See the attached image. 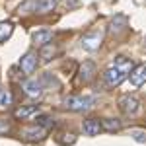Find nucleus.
<instances>
[{
    "instance_id": "4",
    "label": "nucleus",
    "mask_w": 146,
    "mask_h": 146,
    "mask_svg": "<svg viewBox=\"0 0 146 146\" xmlns=\"http://www.w3.org/2000/svg\"><path fill=\"white\" fill-rule=\"evenodd\" d=\"M119 107H121V111L125 115H136V113L140 111V103L136 98L133 96H123L121 100H119Z\"/></svg>"
},
{
    "instance_id": "21",
    "label": "nucleus",
    "mask_w": 146,
    "mask_h": 146,
    "mask_svg": "<svg viewBox=\"0 0 146 146\" xmlns=\"http://www.w3.org/2000/svg\"><path fill=\"white\" fill-rule=\"evenodd\" d=\"M8 131H10V123L4 121V119H0V135H6Z\"/></svg>"
},
{
    "instance_id": "20",
    "label": "nucleus",
    "mask_w": 146,
    "mask_h": 146,
    "mask_svg": "<svg viewBox=\"0 0 146 146\" xmlns=\"http://www.w3.org/2000/svg\"><path fill=\"white\" fill-rule=\"evenodd\" d=\"M131 135H133V138L136 142H146V133H142V131H133Z\"/></svg>"
},
{
    "instance_id": "14",
    "label": "nucleus",
    "mask_w": 146,
    "mask_h": 146,
    "mask_svg": "<svg viewBox=\"0 0 146 146\" xmlns=\"http://www.w3.org/2000/svg\"><path fill=\"white\" fill-rule=\"evenodd\" d=\"M35 113H37V105H22V107H18L14 111V115L18 119H29V117H33Z\"/></svg>"
},
{
    "instance_id": "9",
    "label": "nucleus",
    "mask_w": 146,
    "mask_h": 146,
    "mask_svg": "<svg viewBox=\"0 0 146 146\" xmlns=\"http://www.w3.org/2000/svg\"><path fill=\"white\" fill-rule=\"evenodd\" d=\"M78 74H80V80H82V82H92L94 76H96V64L90 62V60H86V62L80 66Z\"/></svg>"
},
{
    "instance_id": "8",
    "label": "nucleus",
    "mask_w": 146,
    "mask_h": 146,
    "mask_svg": "<svg viewBox=\"0 0 146 146\" xmlns=\"http://www.w3.org/2000/svg\"><path fill=\"white\" fill-rule=\"evenodd\" d=\"M82 129H84V133H86L88 136H98V135H100V131H101V123H100V119L90 117V119L84 121Z\"/></svg>"
},
{
    "instance_id": "13",
    "label": "nucleus",
    "mask_w": 146,
    "mask_h": 146,
    "mask_svg": "<svg viewBox=\"0 0 146 146\" xmlns=\"http://www.w3.org/2000/svg\"><path fill=\"white\" fill-rule=\"evenodd\" d=\"M55 6H56V0H37L33 12L35 14H49V12L55 10Z\"/></svg>"
},
{
    "instance_id": "16",
    "label": "nucleus",
    "mask_w": 146,
    "mask_h": 146,
    "mask_svg": "<svg viewBox=\"0 0 146 146\" xmlns=\"http://www.w3.org/2000/svg\"><path fill=\"white\" fill-rule=\"evenodd\" d=\"M101 129H105V131H109V133L119 131V129H121V121H119V119H103V121H101Z\"/></svg>"
},
{
    "instance_id": "2",
    "label": "nucleus",
    "mask_w": 146,
    "mask_h": 146,
    "mask_svg": "<svg viewBox=\"0 0 146 146\" xmlns=\"http://www.w3.org/2000/svg\"><path fill=\"white\" fill-rule=\"evenodd\" d=\"M23 92H25V96H29V98H41L43 96V82L37 78H29L25 80L22 84Z\"/></svg>"
},
{
    "instance_id": "3",
    "label": "nucleus",
    "mask_w": 146,
    "mask_h": 146,
    "mask_svg": "<svg viewBox=\"0 0 146 146\" xmlns=\"http://www.w3.org/2000/svg\"><path fill=\"white\" fill-rule=\"evenodd\" d=\"M101 41H103V33L101 31H90V33H86L82 37V47L86 51H96V49H100Z\"/></svg>"
},
{
    "instance_id": "22",
    "label": "nucleus",
    "mask_w": 146,
    "mask_h": 146,
    "mask_svg": "<svg viewBox=\"0 0 146 146\" xmlns=\"http://www.w3.org/2000/svg\"><path fill=\"white\" fill-rule=\"evenodd\" d=\"M0 92H2V86H0Z\"/></svg>"
},
{
    "instance_id": "15",
    "label": "nucleus",
    "mask_w": 146,
    "mask_h": 146,
    "mask_svg": "<svg viewBox=\"0 0 146 146\" xmlns=\"http://www.w3.org/2000/svg\"><path fill=\"white\" fill-rule=\"evenodd\" d=\"M53 55H55V45L53 43H47V45L41 47V51H39V58H43V60H51L53 58Z\"/></svg>"
},
{
    "instance_id": "12",
    "label": "nucleus",
    "mask_w": 146,
    "mask_h": 146,
    "mask_svg": "<svg viewBox=\"0 0 146 146\" xmlns=\"http://www.w3.org/2000/svg\"><path fill=\"white\" fill-rule=\"evenodd\" d=\"M51 39H53V31H51V29H39V31L33 33V43L39 45V47L51 43Z\"/></svg>"
},
{
    "instance_id": "10",
    "label": "nucleus",
    "mask_w": 146,
    "mask_h": 146,
    "mask_svg": "<svg viewBox=\"0 0 146 146\" xmlns=\"http://www.w3.org/2000/svg\"><path fill=\"white\" fill-rule=\"evenodd\" d=\"M22 136L23 138H27V140H41L43 136H45V129L43 127H27V129H23L22 131Z\"/></svg>"
},
{
    "instance_id": "1",
    "label": "nucleus",
    "mask_w": 146,
    "mask_h": 146,
    "mask_svg": "<svg viewBox=\"0 0 146 146\" xmlns=\"http://www.w3.org/2000/svg\"><path fill=\"white\" fill-rule=\"evenodd\" d=\"M94 101H96L94 98H86V96H66L62 103L70 111H88Z\"/></svg>"
},
{
    "instance_id": "11",
    "label": "nucleus",
    "mask_w": 146,
    "mask_h": 146,
    "mask_svg": "<svg viewBox=\"0 0 146 146\" xmlns=\"http://www.w3.org/2000/svg\"><path fill=\"white\" fill-rule=\"evenodd\" d=\"M113 66L123 70L125 74H131V72L135 70V62H133V58H129V56H117L115 62H113Z\"/></svg>"
},
{
    "instance_id": "7",
    "label": "nucleus",
    "mask_w": 146,
    "mask_h": 146,
    "mask_svg": "<svg viewBox=\"0 0 146 146\" xmlns=\"http://www.w3.org/2000/svg\"><path fill=\"white\" fill-rule=\"evenodd\" d=\"M129 80H131L133 86H142V84H146V64L135 66V70L129 74Z\"/></svg>"
},
{
    "instance_id": "6",
    "label": "nucleus",
    "mask_w": 146,
    "mask_h": 146,
    "mask_svg": "<svg viewBox=\"0 0 146 146\" xmlns=\"http://www.w3.org/2000/svg\"><path fill=\"white\" fill-rule=\"evenodd\" d=\"M37 58H39V56L35 55L33 51H27V53L20 58V68H22L23 74H33L35 68H37Z\"/></svg>"
},
{
    "instance_id": "19",
    "label": "nucleus",
    "mask_w": 146,
    "mask_h": 146,
    "mask_svg": "<svg viewBox=\"0 0 146 146\" xmlns=\"http://www.w3.org/2000/svg\"><path fill=\"white\" fill-rule=\"evenodd\" d=\"M10 103H12V94L8 90H2L0 92V105L2 107H8Z\"/></svg>"
},
{
    "instance_id": "18",
    "label": "nucleus",
    "mask_w": 146,
    "mask_h": 146,
    "mask_svg": "<svg viewBox=\"0 0 146 146\" xmlns=\"http://www.w3.org/2000/svg\"><path fill=\"white\" fill-rule=\"evenodd\" d=\"M37 125L39 127H51V125H55V119L51 117V115H37Z\"/></svg>"
},
{
    "instance_id": "17",
    "label": "nucleus",
    "mask_w": 146,
    "mask_h": 146,
    "mask_svg": "<svg viewBox=\"0 0 146 146\" xmlns=\"http://www.w3.org/2000/svg\"><path fill=\"white\" fill-rule=\"evenodd\" d=\"M14 31V27H12V23L8 22H0V41H6L8 37L12 35Z\"/></svg>"
},
{
    "instance_id": "5",
    "label": "nucleus",
    "mask_w": 146,
    "mask_h": 146,
    "mask_svg": "<svg viewBox=\"0 0 146 146\" xmlns=\"http://www.w3.org/2000/svg\"><path fill=\"white\" fill-rule=\"evenodd\" d=\"M103 78H105V84H107V86L115 88V86H119V84H121V82L127 78V74H125L123 70H119L117 66H109L107 70H105Z\"/></svg>"
}]
</instances>
